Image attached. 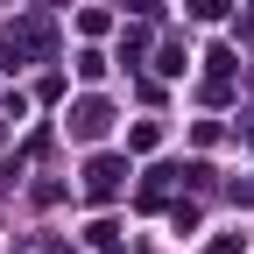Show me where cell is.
Listing matches in <instances>:
<instances>
[{
	"label": "cell",
	"instance_id": "6da1fadb",
	"mask_svg": "<svg viewBox=\"0 0 254 254\" xmlns=\"http://www.w3.org/2000/svg\"><path fill=\"white\" fill-rule=\"evenodd\" d=\"M85 184H92V198H106V190L120 184V163H92V177H85Z\"/></svg>",
	"mask_w": 254,
	"mask_h": 254
}]
</instances>
